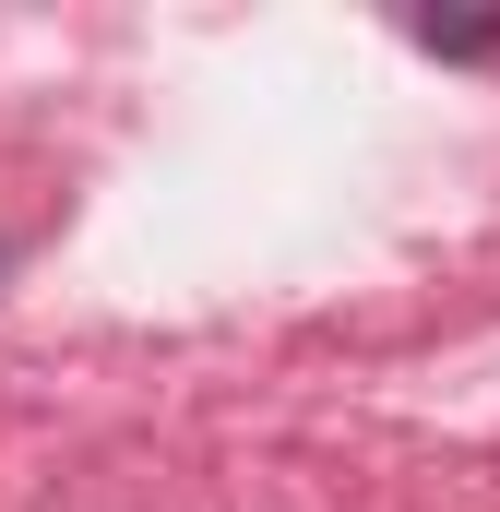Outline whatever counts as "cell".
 I'll use <instances>...</instances> for the list:
<instances>
[{"instance_id":"6da1fadb","label":"cell","mask_w":500,"mask_h":512,"mask_svg":"<svg viewBox=\"0 0 500 512\" xmlns=\"http://www.w3.org/2000/svg\"><path fill=\"white\" fill-rule=\"evenodd\" d=\"M417 48H429V60H489L500 24H417Z\"/></svg>"}]
</instances>
